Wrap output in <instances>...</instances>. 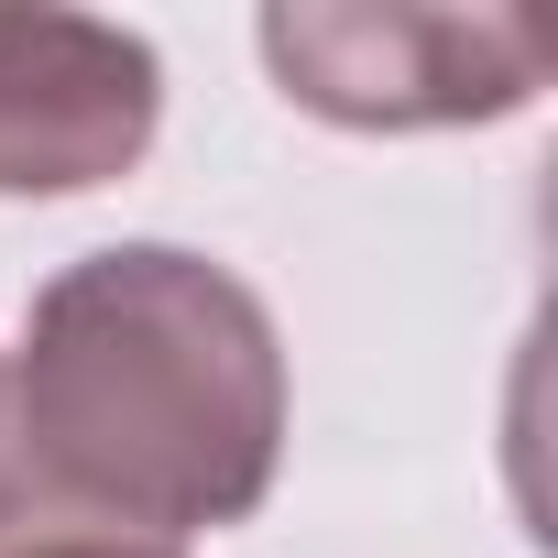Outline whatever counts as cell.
Wrapping results in <instances>:
<instances>
[{"label": "cell", "instance_id": "obj_1", "mask_svg": "<svg viewBox=\"0 0 558 558\" xmlns=\"http://www.w3.org/2000/svg\"><path fill=\"white\" fill-rule=\"evenodd\" d=\"M286 329L230 263L110 241L56 263L0 362V536L99 525L186 547L252 525L286 471Z\"/></svg>", "mask_w": 558, "mask_h": 558}, {"label": "cell", "instance_id": "obj_2", "mask_svg": "<svg viewBox=\"0 0 558 558\" xmlns=\"http://www.w3.org/2000/svg\"><path fill=\"white\" fill-rule=\"evenodd\" d=\"M274 88L340 132H482L536 110L547 23L536 12H416V0H274L252 23Z\"/></svg>", "mask_w": 558, "mask_h": 558}, {"label": "cell", "instance_id": "obj_3", "mask_svg": "<svg viewBox=\"0 0 558 558\" xmlns=\"http://www.w3.org/2000/svg\"><path fill=\"white\" fill-rule=\"evenodd\" d=\"M165 132V56L99 12L0 0V197L121 186Z\"/></svg>", "mask_w": 558, "mask_h": 558}, {"label": "cell", "instance_id": "obj_4", "mask_svg": "<svg viewBox=\"0 0 558 558\" xmlns=\"http://www.w3.org/2000/svg\"><path fill=\"white\" fill-rule=\"evenodd\" d=\"M0 558H186V547H143V536H99V525H12Z\"/></svg>", "mask_w": 558, "mask_h": 558}]
</instances>
